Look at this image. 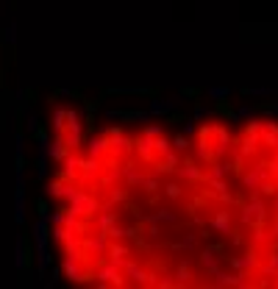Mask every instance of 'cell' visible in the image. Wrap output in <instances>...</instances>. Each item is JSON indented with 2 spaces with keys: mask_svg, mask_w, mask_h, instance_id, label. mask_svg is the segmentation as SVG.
Masks as SVG:
<instances>
[{
  "mask_svg": "<svg viewBox=\"0 0 278 289\" xmlns=\"http://www.w3.org/2000/svg\"><path fill=\"white\" fill-rule=\"evenodd\" d=\"M33 242H36V250L48 248V220L44 217L33 225Z\"/></svg>",
  "mask_w": 278,
  "mask_h": 289,
  "instance_id": "obj_1",
  "label": "cell"
},
{
  "mask_svg": "<svg viewBox=\"0 0 278 289\" xmlns=\"http://www.w3.org/2000/svg\"><path fill=\"white\" fill-rule=\"evenodd\" d=\"M14 264H17V270H25V267H28V256H25V242H22V239H17V250H14Z\"/></svg>",
  "mask_w": 278,
  "mask_h": 289,
  "instance_id": "obj_2",
  "label": "cell"
},
{
  "mask_svg": "<svg viewBox=\"0 0 278 289\" xmlns=\"http://www.w3.org/2000/svg\"><path fill=\"white\" fill-rule=\"evenodd\" d=\"M172 100H153V103H150V114H170L172 111Z\"/></svg>",
  "mask_w": 278,
  "mask_h": 289,
  "instance_id": "obj_3",
  "label": "cell"
},
{
  "mask_svg": "<svg viewBox=\"0 0 278 289\" xmlns=\"http://www.w3.org/2000/svg\"><path fill=\"white\" fill-rule=\"evenodd\" d=\"M3 39H6V42H9V44H14V42H17V25H14V22H11V25H6V31H3Z\"/></svg>",
  "mask_w": 278,
  "mask_h": 289,
  "instance_id": "obj_4",
  "label": "cell"
},
{
  "mask_svg": "<svg viewBox=\"0 0 278 289\" xmlns=\"http://www.w3.org/2000/svg\"><path fill=\"white\" fill-rule=\"evenodd\" d=\"M209 94L214 100H222V98H228V89L225 86H214V89H209Z\"/></svg>",
  "mask_w": 278,
  "mask_h": 289,
  "instance_id": "obj_5",
  "label": "cell"
},
{
  "mask_svg": "<svg viewBox=\"0 0 278 289\" xmlns=\"http://www.w3.org/2000/svg\"><path fill=\"white\" fill-rule=\"evenodd\" d=\"M25 128H28V133H36V131H39V117L31 114V117H28V125H25Z\"/></svg>",
  "mask_w": 278,
  "mask_h": 289,
  "instance_id": "obj_6",
  "label": "cell"
}]
</instances>
